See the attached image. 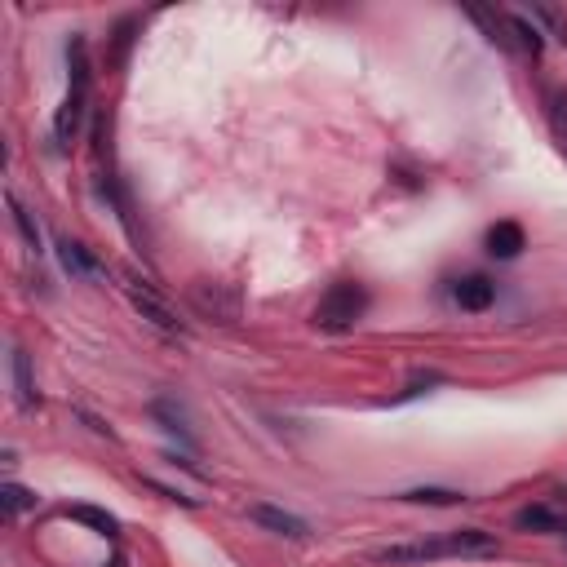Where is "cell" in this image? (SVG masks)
Wrapping results in <instances>:
<instances>
[{
	"instance_id": "cell-1",
	"label": "cell",
	"mask_w": 567,
	"mask_h": 567,
	"mask_svg": "<svg viewBox=\"0 0 567 567\" xmlns=\"http://www.w3.org/2000/svg\"><path fill=\"white\" fill-rule=\"evenodd\" d=\"M483 554H497V536L479 532V528H461L448 532L439 541H417V545H390L381 550V563H430V559H483Z\"/></svg>"
},
{
	"instance_id": "cell-2",
	"label": "cell",
	"mask_w": 567,
	"mask_h": 567,
	"mask_svg": "<svg viewBox=\"0 0 567 567\" xmlns=\"http://www.w3.org/2000/svg\"><path fill=\"white\" fill-rule=\"evenodd\" d=\"M67 63H71V89H67V102L58 107V116H54V138H58V147H71V138L80 133V120H85V98H89L85 40H71Z\"/></svg>"
},
{
	"instance_id": "cell-3",
	"label": "cell",
	"mask_w": 567,
	"mask_h": 567,
	"mask_svg": "<svg viewBox=\"0 0 567 567\" xmlns=\"http://www.w3.org/2000/svg\"><path fill=\"white\" fill-rule=\"evenodd\" d=\"M364 306H368V293L359 284H333L324 293V302L315 306V324L328 328V333H346V328L359 324Z\"/></svg>"
},
{
	"instance_id": "cell-4",
	"label": "cell",
	"mask_w": 567,
	"mask_h": 567,
	"mask_svg": "<svg viewBox=\"0 0 567 567\" xmlns=\"http://www.w3.org/2000/svg\"><path fill=\"white\" fill-rule=\"evenodd\" d=\"M129 302H133V311H138L147 324H156L160 333H169V337H178L182 333V319L169 311V302H160L151 288H142V284H129Z\"/></svg>"
},
{
	"instance_id": "cell-5",
	"label": "cell",
	"mask_w": 567,
	"mask_h": 567,
	"mask_svg": "<svg viewBox=\"0 0 567 567\" xmlns=\"http://www.w3.org/2000/svg\"><path fill=\"white\" fill-rule=\"evenodd\" d=\"M452 297H457V306L461 311H488L492 302H497V284L488 280V275H466L457 288H452Z\"/></svg>"
},
{
	"instance_id": "cell-6",
	"label": "cell",
	"mask_w": 567,
	"mask_h": 567,
	"mask_svg": "<svg viewBox=\"0 0 567 567\" xmlns=\"http://www.w3.org/2000/svg\"><path fill=\"white\" fill-rule=\"evenodd\" d=\"M58 257H63V271L67 275H76V280H102V266H98V257L85 249V244H76V240H58Z\"/></svg>"
},
{
	"instance_id": "cell-7",
	"label": "cell",
	"mask_w": 567,
	"mask_h": 567,
	"mask_svg": "<svg viewBox=\"0 0 567 567\" xmlns=\"http://www.w3.org/2000/svg\"><path fill=\"white\" fill-rule=\"evenodd\" d=\"M249 519H253V523H262V528H271V532H280V536H293V541H302V536L311 532L302 519H297V514L280 510V505H253Z\"/></svg>"
},
{
	"instance_id": "cell-8",
	"label": "cell",
	"mask_w": 567,
	"mask_h": 567,
	"mask_svg": "<svg viewBox=\"0 0 567 567\" xmlns=\"http://www.w3.org/2000/svg\"><path fill=\"white\" fill-rule=\"evenodd\" d=\"M488 253L501 257V262H510V257L523 253V226L519 222H497L488 231Z\"/></svg>"
},
{
	"instance_id": "cell-9",
	"label": "cell",
	"mask_w": 567,
	"mask_h": 567,
	"mask_svg": "<svg viewBox=\"0 0 567 567\" xmlns=\"http://www.w3.org/2000/svg\"><path fill=\"white\" fill-rule=\"evenodd\" d=\"M14 386H18V404L23 408H36V381H32V359L23 355V350H14Z\"/></svg>"
},
{
	"instance_id": "cell-10",
	"label": "cell",
	"mask_w": 567,
	"mask_h": 567,
	"mask_svg": "<svg viewBox=\"0 0 567 567\" xmlns=\"http://www.w3.org/2000/svg\"><path fill=\"white\" fill-rule=\"evenodd\" d=\"M67 519H76V523H89L98 536H116V519H111L107 510H94V505H71L67 510Z\"/></svg>"
},
{
	"instance_id": "cell-11",
	"label": "cell",
	"mask_w": 567,
	"mask_h": 567,
	"mask_svg": "<svg viewBox=\"0 0 567 567\" xmlns=\"http://www.w3.org/2000/svg\"><path fill=\"white\" fill-rule=\"evenodd\" d=\"M519 528H532V532H563L567 523L559 519V514H550L545 505H532V510H519Z\"/></svg>"
},
{
	"instance_id": "cell-12",
	"label": "cell",
	"mask_w": 567,
	"mask_h": 567,
	"mask_svg": "<svg viewBox=\"0 0 567 567\" xmlns=\"http://www.w3.org/2000/svg\"><path fill=\"white\" fill-rule=\"evenodd\" d=\"M404 501H417V505H457V501H466L461 492H452V488H412L404 492Z\"/></svg>"
},
{
	"instance_id": "cell-13",
	"label": "cell",
	"mask_w": 567,
	"mask_h": 567,
	"mask_svg": "<svg viewBox=\"0 0 567 567\" xmlns=\"http://www.w3.org/2000/svg\"><path fill=\"white\" fill-rule=\"evenodd\" d=\"M0 501H5L9 514H23V510H32V505H36V492L18 488V483H5V488H0Z\"/></svg>"
},
{
	"instance_id": "cell-14",
	"label": "cell",
	"mask_w": 567,
	"mask_h": 567,
	"mask_svg": "<svg viewBox=\"0 0 567 567\" xmlns=\"http://www.w3.org/2000/svg\"><path fill=\"white\" fill-rule=\"evenodd\" d=\"M9 209H14V222H18V231H23V240L32 244V249H40V226L32 222V213H27L18 200H9Z\"/></svg>"
},
{
	"instance_id": "cell-15",
	"label": "cell",
	"mask_w": 567,
	"mask_h": 567,
	"mask_svg": "<svg viewBox=\"0 0 567 567\" xmlns=\"http://www.w3.org/2000/svg\"><path fill=\"white\" fill-rule=\"evenodd\" d=\"M510 27L523 36V45H528L532 54H541V32H536V27L528 23V18H519V14H514V18H510Z\"/></svg>"
},
{
	"instance_id": "cell-16",
	"label": "cell",
	"mask_w": 567,
	"mask_h": 567,
	"mask_svg": "<svg viewBox=\"0 0 567 567\" xmlns=\"http://www.w3.org/2000/svg\"><path fill=\"white\" fill-rule=\"evenodd\" d=\"M550 120H554V133H559L563 147H567V102H554V107H550Z\"/></svg>"
}]
</instances>
